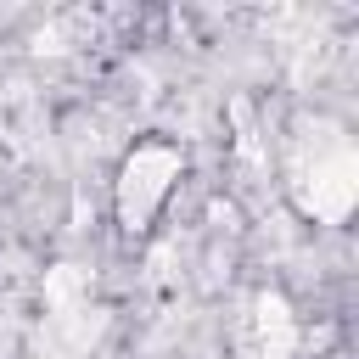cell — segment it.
<instances>
[{
  "instance_id": "obj_1",
  "label": "cell",
  "mask_w": 359,
  "mask_h": 359,
  "mask_svg": "<svg viewBox=\"0 0 359 359\" xmlns=\"http://www.w3.org/2000/svg\"><path fill=\"white\" fill-rule=\"evenodd\" d=\"M180 168H185V163H180V151H174L168 140H140V146L123 157V168H118V224H123L129 236H140V230L157 219V208L168 202Z\"/></svg>"
},
{
  "instance_id": "obj_2",
  "label": "cell",
  "mask_w": 359,
  "mask_h": 359,
  "mask_svg": "<svg viewBox=\"0 0 359 359\" xmlns=\"http://www.w3.org/2000/svg\"><path fill=\"white\" fill-rule=\"evenodd\" d=\"M309 180L314 185H303L297 208L309 219H320V224L348 219V208H353V157H348V146H331L325 157H314V174Z\"/></svg>"
},
{
  "instance_id": "obj_3",
  "label": "cell",
  "mask_w": 359,
  "mask_h": 359,
  "mask_svg": "<svg viewBox=\"0 0 359 359\" xmlns=\"http://www.w3.org/2000/svg\"><path fill=\"white\" fill-rule=\"evenodd\" d=\"M258 314H252V325H258V342H264V353L269 359H292V348H297V314H292V303L280 297V292H258V303H252Z\"/></svg>"
},
{
  "instance_id": "obj_4",
  "label": "cell",
  "mask_w": 359,
  "mask_h": 359,
  "mask_svg": "<svg viewBox=\"0 0 359 359\" xmlns=\"http://www.w3.org/2000/svg\"><path fill=\"white\" fill-rule=\"evenodd\" d=\"M79 292H84V269L79 264H56L50 275H45V303L50 309H79Z\"/></svg>"
}]
</instances>
